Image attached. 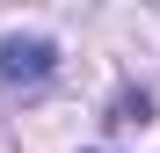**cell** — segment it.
<instances>
[{
    "label": "cell",
    "instance_id": "obj_1",
    "mask_svg": "<svg viewBox=\"0 0 160 153\" xmlns=\"http://www.w3.org/2000/svg\"><path fill=\"white\" fill-rule=\"evenodd\" d=\"M58 73V51H51L44 37H0V80H22V88H37V80H51Z\"/></svg>",
    "mask_w": 160,
    "mask_h": 153
}]
</instances>
